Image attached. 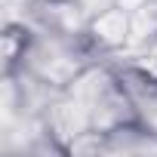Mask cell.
<instances>
[{"label":"cell","mask_w":157,"mask_h":157,"mask_svg":"<svg viewBox=\"0 0 157 157\" xmlns=\"http://www.w3.org/2000/svg\"><path fill=\"white\" fill-rule=\"evenodd\" d=\"M86 40L96 52H117L132 40V13L123 3L96 10L86 22Z\"/></svg>","instance_id":"cell-1"}]
</instances>
